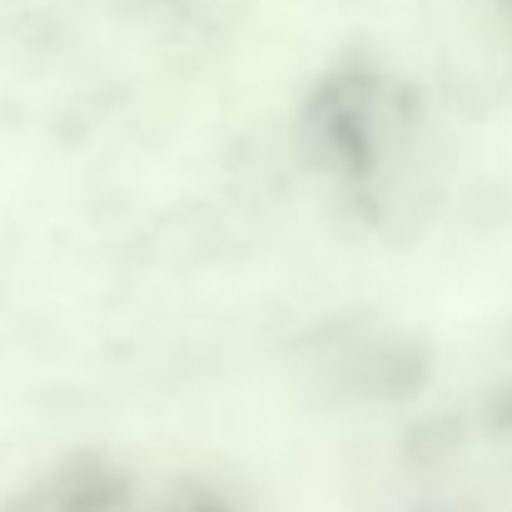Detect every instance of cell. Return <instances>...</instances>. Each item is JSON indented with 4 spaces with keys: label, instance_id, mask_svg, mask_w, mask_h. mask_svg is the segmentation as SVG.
<instances>
[{
    "label": "cell",
    "instance_id": "1",
    "mask_svg": "<svg viewBox=\"0 0 512 512\" xmlns=\"http://www.w3.org/2000/svg\"><path fill=\"white\" fill-rule=\"evenodd\" d=\"M289 145L324 209L363 234L413 224L443 160V130L418 85L368 60L314 80L294 110Z\"/></svg>",
    "mask_w": 512,
    "mask_h": 512
},
{
    "label": "cell",
    "instance_id": "2",
    "mask_svg": "<svg viewBox=\"0 0 512 512\" xmlns=\"http://www.w3.org/2000/svg\"><path fill=\"white\" fill-rule=\"evenodd\" d=\"M0 512H254L249 498L204 468L155 463L115 448H80L40 468Z\"/></svg>",
    "mask_w": 512,
    "mask_h": 512
}]
</instances>
